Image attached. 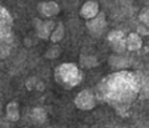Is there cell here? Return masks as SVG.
<instances>
[{"instance_id": "6da1fadb", "label": "cell", "mask_w": 149, "mask_h": 128, "mask_svg": "<svg viewBox=\"0 0 149 128\" xmlns=\"http://www.w3.org/2000/svg\"><path fill=\"white\" fill-rule=\"evenodd\" d=\"M143 77L138 72L118 71L109 75L100 85V93L106 102L118 111L127 110L137 98Z\"/></svg>"}, {"instance_id": "7a4b0ae2", "label": "cell", "mask_w": 149, "mask_h": 128, "mask_svg": "<svg viewBox=\"0 0 149 128\" xmlns=\"http://www.w3.org/2000/svg\"><path fill=\"white\" fill-rule=\"evenodd\" d=\"M82 80V73L74 64H61L55 70V81L62 87L71 90Z\"/></svg>"}, {"instance_id": "3957f363", "label": "cell", "mask_w": 149, "mask_h": 128, "mask_svg": "<svg viewBox=\"0 0 149 128\" xmlns=\"http://www.w3.org/2000/svg\"><path fill=\"white\" fill-rule=\"evenodd\" d=\"M13 16L4 6L0 5V42H11Z\"/></svg>"}, {"instance_id": "277c9868", "label": "cell", "mask_w": 149, "mask_h": 128, "mask_svg": "<svg viewBox=\"0 0 149 128\" xmlns=\"http://www.w3.org/2000/svg\"><path fill=\"white\" fill-rule=\"evenodd\" d=\"M74 105L78 110L90 111L96 106V96L90 90H83L74 98Z\"/></svg>"}, {"instance_id": "5b68a950", "label": "cell", "mask_w": 149, "mask_h": 128, "mask_svg": "<svg viewBox=\"0 0 149 128\" xmlns=\"http://www.w3.org/2000/svg\"><path fill=\"white\" fill-rule=\"evenodd\" d=\"M55 27V22L52 20H40L35 19V29L37 32V36L40 39L47 40L50 39V35Z\"/></svg>"}, {"instance_id": "8992f818", "label": "cell", "mask_w": 149, "mask_h": 128, "mask_svg": "<svg viewBox=\"0 0 149 128\" xmlns=\"http://www.w3.org/2000/svg\"><path fill=\"white\" fill-rule=\"evenodd\" d=\"M107 39L111 42L113 50H116L117 52H123L127 49V46H125V36L122 31H119V30L111 31L108 36H107Z\"/></svg>"}, {"instance_id": "52a82bcc", "label": "cell", "mask_w": 149, "mask_h": 128, "mask_svg": "<svg viewBox=\"0 0 149 128\" xmlns=\"http://www.w3.org/2000/svg\"><path fill=\"white\" fill-rule=\"evenodd\" d=\"M107 26V21H106V17L102 13H98L95 17L90 19V21L87 22V27L93 35H100L104 31Z\"/></svg>"}, {"instance_id": "ba28073f", "label": "cell", "mask_w": 149, "mask_h": 128, "mask_svg": "<svg viewBox=\"0 0 149 128\" xmlns=\"http://www.w3.org/2000/svg\"><path fill=\"white\" fill-rule=\"evenodd\" d=\"M98 13H100L98 4L96 1H93V0H88V1H86L81 8V16L83 19H87V20L95 17Z\"/></svg>"}, {"instance_id": "9c48e42d", "label": "cell", "mask_w": 149, "mask_h": 128, "mask_svg": "<svg viewBox=\"0 0 149 128\" xmlns=\"http://www.w3.org/2000/svg\"><path fill=\"white\" fill-rule=\"evenodd\" d=\"M39 11L46 17H52L60 13V6H58V4L55 1L41 3L39 5Z\"/></svg>"}, {"instance_id": "30bf717a", "label": "cell", "mask_w": 149, "mask_h": 128, "mask_svg": "<svg viewBox=\"0 0 149 128\" xmlns=\"http://www.w3.org/2000/svg\"><path fill=\"white\" fill-rule=\"evenodd\" d=\"M142 39L139 34H136V32H132L129 34L127 37H125V46L129 51H138L142 47Z\"/></svg>"}, {"instance_id": "8fae6325", "label": "cell", "mask_w": 149, "mask_h": 128, "mask_svg": "<svg viewBox=\"0 0 149 128\" xmlns=\"http://www.w3.org/2000/svg\"><path fill=\"white\" fill-rule=\"evenodd\" d=\"M6 117L9 121L16 122L20 118V112H19V105L15 101H11L6 105Z\"/></svg>"}, {"instance_id": "7c38bea8", "label": "cell", "mask_w": 149, "mask_h": 128, "mask_svg": "<svg viewBox=\"0 0 149 128\" xmlns=\"http://www.w3.org/2000/svg\"><path fill=\"white\" fill-rule=\"evenodd\" d=\"M47 118V115H46V111L41 107H36L31 111V120L32 123L35 125H42V123L46 121Z\"/></svg>"}, {"instance_id": "4fadbf2b", "label": "cell", "mask_w": 149, "mask_h": 128, "mask_svg": "<svg viewBox=\"0 0 149 128\" xmlns=\"http://www.w3.org/2000/svg\"><path fill=\"white\" fill-rule=\"evenodd\" d=\"M63 36H65V27H63L62 24L60 22L57 26L54 27V30H52V32H51V35H50V40L56 44V42L61 41L63 39Z\"/></svg>"}, {"instance_id": "5bb4252c", "label": "cell", "mask_w": 149, "mask_h": 128, "mask_svg": "<svg viewBox=\"0 0 149 128\" xmlns=\"http://www.w3.org/2000/svg\"><path fill=\"white\" fill-rule=\"evenodd\" d=\"M139 20H141L146 26L149 25V9H148V6L143 8L141 10V13H139Z\"/></svg>"}, {"instance_id": "9a60e30c", "label": "cell", "mask_w": 149, "mask_h": 128, "mask_svg": "<svg viewBox=\"0 0 149 128\" xmlns=\"http://www.w3.org/2000/svg\"><path fill=\"white\" fill-rule=\"evenodd\" d=\"M10 52V42H0V59H5Z\"/></svg>"}, {"instance_id": "2e32d148", "label": "cell", "mask_w": 149, "mask_h": 128, "mask_svg": "<svg viewBox=\"0 0 149 128\" xmlns=\"http://www.w3.org/2000/svg\"><path fill=\"white\" fill-rule=\"evenodd\" d=\"M60 54H61V50H60L57 46H54V47H51L47 52H46V57H49V59H56V57H58Z\"/></svg>"}, {"instance_id": "e0dca14e", "label": "cell", "mask_w": 149, "mask_h": 128, "mask_svg": "<svg viewBox=\"0 0 149 128\" xmlns=\"http://www.w3.org/2000/svg\"><path fill=\"white\" fill-rule=\"evenodd\" d=\"M37 82H39V81H37V78L35 77V76H30V77L26 80L25 86H26L27 90H34V88H36Z\"/></svg>"}, {"instance_id": "ac0fdd59", "label": "cell", "mask_w": 149, "mask_h": 128, "mask_svg": "<svg viewBox=\"0 0 149 128\" xmlns=\"http://www.w3.org/2000/svg\"><path fill=\"white\" fill-rule=\"evenodd\" d=\"M81 64L83 67H93L96 65V59L93 57H86V61L81 59Z\"/></svg>"}, {"instance_id": "d6986e66", "label": "cell", "mask_w": 149, "mask_h": 128, "mask_svg": "<svg viewBox=\"0 0 149 128\" xmlns=\"http://www.w3.org/2000/svg\"><path fill=\"white\" fill-rule=\"evenodd\" d=\"M138 32H141L142 35H148V30L144 29V27H142V26H138Z\"/></svg>"}]
</instances>
